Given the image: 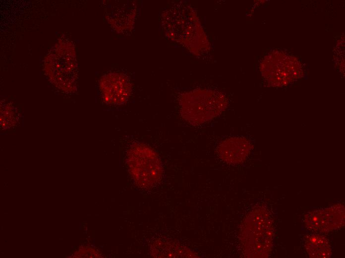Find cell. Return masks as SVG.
<instances>
[{
    "label": "cell",
    "instance_id": "cell-1",
    "mask_svg": "<svg viewBox=\"0 0 345 258\" xmlns=\"http://www.w3.org/2000/svg\"><path fill=\"white\" fill-rule=\"evenodd\" d=\"M271 213L264 205L254 207L240 225L239 238L245 258H268L272 250L274 236Z\"/></svg>",
    "mask_w": 345,
    "mask_h": 258
},
{
    "label": "cell",
    "instance_id": "cell-2",
    "mask_svg": "<svg viewBox=\"0 0 345 258\" xmlns=\"http://www.w3.org/2000/svg\"><path fill=\"white\" fill-rule=\"evenodd\" d=\"M45 71L51 82L64 91L73 90L77 75L74 46L69 41L61 40L45 58Z\"/></svg>",
    "mask_w": 345,
    "mask_h": 258
},
{
    "label": "cell",
    "instance_id": "cell-3",
    "mask_svg": "<svg viewBox=\"0 0 345 258\" xmlns=\"http://www.w3.org/2000/svg\"><path fill=\"white\" fill-rule=\"evenodd\" d=\"M126 163L130 174L140 188L148 189L161 180L163 168L157 152L148 145L134 143L129 149Z\"/></svg>",
    "mask_w": 345,
    "mask_h": 258
},
{
    "label": "cell",
    "instance_id": "cell-4",
    "mask_svg": "<svg viewBox=\"0 0 345 258\" xmlns=\"http://www.w3.org/2000/svg\"><path fill=\"white\" fill-rule=\"evenodd\" d=\"M227 101L224 95L212 90H197L184 94L181 101L182 118L193 126H198L219 116Z\"/></svg>",
    "mask_w": 345,
    "mask_h": 258
},
{
    "label": "cell",
    "instance_id": "cell-5",
    "mask_svg": "<svg viewBox=\"0 0 345 258\" xmlns=\"http://www.w3.org/2000/svg\"><path fill=\"white\" fill-rule=\"evenodd\" d=\"M345 206L337 204L308 212L304 216L305 227L319 233H329L342 227L345 222Z\"/></svg>",
    "mask_w": 345,
    "mask_h": 258
},
{
    "label": "cell",
    "instance_id": "cell-6",
    "mask_svg": "<svg viewBox=\"0 0 345 258\" xmlns=\"http://www.w3.org/2000/svg\"><path fill=\"white\" fill-rule=\"evenodd\" d=\"M253 146L243 137H231L224 139L218 146L217 153L223 162L229 165L243 163L249 156Z\"/></svg>",
    "mask_w": 345,
    "mask_h": 258
},
{
    "label": "cell",
    "instance_id": "cell-7",
    "mask_svg": "<svg viewBox=\"0 0 345 258\" xmlns=\"http://www.w3.org/2000/svg\"><path fill=\"white\" fill-rule=\"evenodd\" d=\"M100 87L105 101L112 104H121L125 102L131 90L127 79L116 73L104 76L100 80Z\"/></svg>",
    "mask_w": 345,
    "mask_h": 258
},
{
    "label": "cell",
    "instance_id": "cell-8",
    "mask_svg": "<svg viewBox=\"0 0 345 258\" xmlns=\"http://www.w3.org/2000/svg\"><path fill=\"white\" fill-rule=\"evenodd\" d=\"M150 252L155 258H199L189 248L172 240L158 239L153 242Z\"/></svg>",
    "mask_w": 345,
    "mask_h": 258
},
{
    "label": "cell",
    "instance_id": "cell-9",
    "mask_svg": "<svg viewBox=\"0 0 345 258\" xmlns=\"http://www.w3.org/2000/svg\"><path fill=\"white\" fill-rule=\"evenodd\" d=\"M304 246L310 258H329L332 256V249L328 240L317 234L306 235Z\"/></svg>",
    "mask_w": 345,
    "mask_h": 258
},
{
    "label": "cell",
    "instance_id": "cell-10",
    "mask_svg": "<svg viewBox=\"0 0 345 258\" xmlns=\"http://www.w3.org/2000/svg\"><path fill=\"white\" fill-rule=\"evenodd\" d=\"M17 111L11 105L5 104L0 110V125L4 129L14 126L17 120Z\"/></svg>",
    "mask_w": 345,
    "mask_h": 258
}]
</instances>
